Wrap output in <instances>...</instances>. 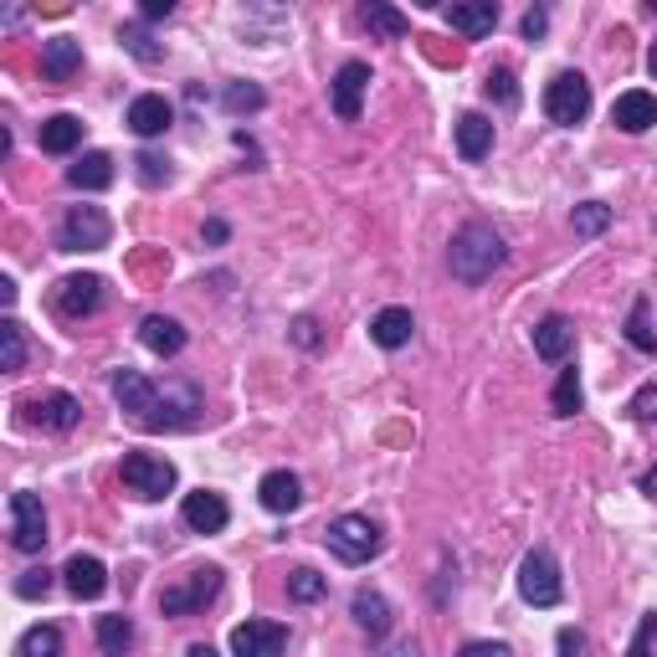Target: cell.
<instances>
[{"mask_svg":"<svg viewBox=\"0 0 657 657\" xmlns=\"http://www.w3.org/2000/svg\"><path fill=\"white\" fill-rule=\"evenodd\" d=\"M114 396H119V406L129 411L139 432H180V427H191L201 417V390L195 386H185V380L154 386L129 365L114 370Z\"/></svg>","mask_w":657,"mask_h":657,"instance_id":"cell-1","label":"cell"},{"mask_svg":"<svg viewBox=\"0 0 657 657\" xmlns=\"http://www.w3.org/2000/svg\"><path fill=\"white\" fill-rule=\"evenodd\" d=\"M448 268L457 283L478 288L493 278V268H504V237L493 231L488 222H467L457 237H452V252H448Z\"/></svg>","mask_w":657,"mask_h":657,"instance_id":"cell-2","label":"cell"},{"mask_svg":"<svg viewBox=\"0 0 657 657\" xmlns=\"http://www.w3.org/2000/svg\"><path fill=\"white\" fill-rule=\"evenodd\" d=\"M114 237V222H108L104 206H73L57 226V252H98Z\"/></svg>","mask_w":657,"mask_h":657,"instance_id":"cell-3","label":"cell"},{"mask_svg":"<svg viewBox=\"0 0 657 657\" xmlns=\"http://www.w3.org/2000/svg\"><path fill=\"white\" fill-rule=\"evenodd\" d=\"M324 545L340 554L344 566H365V560L380 550V529H375L365 514H340V519L324 529Z\"/></svg>","mask_w":657,"mask_h":657,"instance_id":"cell-4","label":"cell"},{"mask_svg":"<svg viewBox=\"0 0 657 657\" xmlns=\"http://www.w3.org/2000/svg\"><path fill=\"white\" fill-rule=\"evenodd\" d=\"M216 591H222V570H216V566H201V570H191L185 581L164 585V591H160V612H164V616L206 612L211 601H216Z\"/></svg>","mask_w":657,"mask_h":657,"instance_id":"cell-5","label":"cell"},{"mask_svg":"<svg viewBox=\"0 0 657 657\" xmlns=\"http://www.w3.org/2000/svg\"><path fill=\"white\" fill-rule=\"evenodd\" d=\"M119 478L134 498L154 504V498H164V493L175 488V463H170V457H154V452H129L119 467Z\"/></svg>","mask_w":657,"mask_h":657,"instance_id":"cell-6","label":"cell"},{"mask_svg":"<svg viewBox=\"0 0 657 657\" xmlns=\"http://www.w3.org/2000/svg\"><path fill=\"white\" fill-rule=\"evenodd\" d=\"M519 596L529 606H560L566 585H560V566H554L550 550H529L519 560Z\"/></svg>","mask_w":657,"mask_h":657,"instance_id":"cell-7","label":"cell"},{"mask_svg":"<svg viewBox=\"0 0 657 657\" xmlns=\"http://www.w3.org/2000/svg\"><path fill=\"white\" fill-rule=\"evenodd\" d=\"M545 114H550V123H560V129H575V123L591 114V83H585L581 73L550 77V88H545Z\"/></svg>","mask_w":657,"mask_h":657,"instance_id":"cell-8","label":"cell"},{"mask_svg":"<svg viewBox=\"0 0 657 657\" xmlns=\"http://www.w3.org/2000/svg\"><path fill=\"white\" fill-rule=\"evenodd\" d=\"M11 545L21 554H42L46 545V508L36 493H11Z\"/></svg>","mask_w":657,"mask_h":657,"instance_id":"cell-9","label":"cell"},{"mask_svg":"<svg viewBox=\"0 0 657 657\" xmlns=\"http://www.w3.org/2000/svg\"><path fill=\"white\" fill-rule=\"evenodd\" d=\"M52 303H57L62 319H88V314H98V303H104V278H93V272L62 278V283L52 288Z\"/></svg>","mask_w":657,"mask_h":657,"instance_id":"cell-10","label":"cell"},{"mask_svg":"<svg viewBox=\"0 0 657 657\" xmlns=\"http://www.w3.org/2000/svg\"><path fill=\"white\" fill-rule=\"evenodd\" d=\"M288 627L283 622H241L231 627V657H283Z\"/></svg>","mask_w":657,"mask_h":657,"instance_id":"cell-11","label":"cell"},{"mask_svg":"<svg viewBox=\"0 0 657 657\" xmlns=\"http://www.w3.org/2000/svg\"><path fill=\"white\" fill-rule=\"evenodd\" d=\"M365 88H370V67H365V62H344L340 73H334L328 104H334V114H340L344 123L359 119V108H365Z\"/></svg>","mask_w":657,"mask_h":657,"instance_id":"cell-12","label":"cell"},{"mask_svg":"<svg viewBox=\"0 0 657 657\" xmlns=\"http://www.w3.org/2000/svg\"><path fill=\"white\" fill-rule=\"evenodd\" d=\"M180 514H185V524H191L195 535H222L226 529V519H231V508H226V498L222 493H185V508H180Z\"/></svg>","mask_w":657,"mask_h":657,"instance_id":"cell-13","label":"cell"},{"mask_svg":"<svg viewBox=\"0 0 657 657\" xmlns=\"http://www.w3.org/2000/svg\"><path fill=\"white\" fill-rule=\"evenodd\" d=\"M612 123L622 129V134H647L657 123V98L653 93H643V88H632V93H622L612 104Z\"/></svg>","mask_w":657,"mask_h":657,"instance_id":"cell-14","label":"cell"},{"mask_svg":"<svg viewBox=\"0 0 657 657\" xmlns=\"http://www.w3.org/2000/svg\"><path fill=\"white\" fill-rule=\"evenodd\" d=\"M170 123H175V108L164 104L160 93H139L134 104H129V129H134L139 139H160Z\"/></svg>","mask_w":657,"mask_h":657,"instance_id":"cell-15","label":"cell"},{"mask_svg":"<svg viewBox=\"0 0 657 657\" xmlns=\"http://www.w3.org/2000/svg\"><path fill=\"white\" fill-rule=\"evenodd\" d=\"M31 417H36L42 432H73L77 421H83V406H77V396H67V390H52L42 401H31Z\"/></svg>","mask_w":657,"mask_h":657,"instance_id":"cell-16","label":"cell"},{"mask_svg":"<svg viewBox=\"0 0 657 657\" xmlns=\"http://www.w3.org/2000/svg\"><path fill=\"white\" fill-rule=\"evenodd\" d=\"M62 575H67V591H73L77 601H98L108 591V570L98 554H73Z\"/></svg>","mask_w":657,"mask_h":657,"instance_id":"cell-17","label":"cell"},{"mask_svg":"<svg viewBox=\"0 0 657 657\" xmlns=\"http://www.w3.org/2000/svg\"><path fill=\"white\" fill-rule=\"evenodd\" d=\"M442 15H448L452 31H463V36H473V42L498 26V6H493V0H457V6H448Z\"/></svg>","mask_w":657,"mask_h":657,"instance_id":"cell-18","label":"cell"},{"mask_svg":"<svg viewBox=\"0 0 657 657\" xmlns=\"http://www.w3.org/2000/svg\"><path fill=\"white\" fill-rule=\"evenodd\" d=\"M575 349V324H570L566 314H550V319H539L535 328V355L539 359H550V365H560V359Z\"/></svg>","mask_w":657,"mask_h":657,"instance_id":"cell-19","label":"cell"},{"mask_svg":"<svg viewBox=\"0 0 657 657\" xmlns=\"http://www.w3.org/2000/svg\"><path fill=\"white\" fill-rule=\"evenodd\" d=\"M77 67H83V42H73V36L42 42V73L52 77V83H73Z\"/></svg>","mask_w":657,"mask_h":657,"instance_id":"cell-20","label":"cell"},{"mask_svg":"<svg viewBox=\"0 0 657 657\" xmlns=\"http://www.w3.org/2000/svg\"><path fill=\"white\" fill-rule=\"evenodd\" d=\"M36 144H42L46 154H73L77 144H83V119H77V114H52V119H42V129H36Z\"/></svg>","mask_w":657,"mask_h":657,"instance_id":"cell-21","label":"cell"},{"mask_svg":"<svg viewBox=\"0 0 657 657\" xmlns=\"http://www.w3.org/2000/svg\"><path fill=\"white\" fill-rule=\"evenodd\" d=\"M257 498H262V508H268V514H293V508L303 504V483L293 478V473H283V467H278V473H268V478L257 483Z\"/></svg>","mask_w":657,"mask_h":657,"instance_id":"cell-22","label":"cell"},{"mask_svg":"<svg viewBox=\"0 0 657 657\" xmlns=\"http://www.w3.org/2000/svg\"><path fill=\"white\" fill-rule=\"evenodd\" d=\"M411 334H417L411 309H380V314L370 319V340L380 344V349H401V344H411Z\"/></svg>","mask_w":657,"mask_h":657,"instance_id":"cell-23","label":"cell"},{"mask_svg":"<svg viewBox=\"0 0 657 657\" xmlns=\"http://www.w3.org/2000/svg\"><path fill=\"white\" fill-rule=\"evenodd\" d=\"M488 150H493V119L488 114H463L457 119V154L478 164Z\"/></svg>","mask_w":657,"mask_h":657,"instance_id":"cell-24","label":"cell"},{"mask_svg":"<svg viewBox=\"0 0 657 657\" xmlns=\"http://www.w3.org/2000/svg\"><path fill=\"white\" fill-rule=\"evenodd\" d=\"M139 340H144V349H154V355H180V349H185V328H180L175 319L150 314L139 324Z\"/></svg>","mask_w":657,"mask_h":657,"instance_id":"cell-25","label":"cell"},{"mask_svg":"<svg viewBox=\"0 0 657 657\" xmlns=\"http://www.w3.org/2000/svg\"><path fill=\"white\" fill-rule=\"evenodd\" d=\"M67 180H73L77 191H108V185H114V160H108L104 150H88L67 170Z\"/></svg>","mask_w":657,"mask_h":657,"instance_id":"cell-26","label":"cell"},{"mask_svg":"<svg viewBox=\"0 0 657 657\" xmlns=\"http://www.w3.org/2000/svg\"><path fill=\"white\" fill-rule=\"evenodd\" d=\"M349 612H355L359 632H370V637H386V632H390V606H386L380 591H355Z\"/></svg>","mask_w":657,"mask_h":657,"instance_id":"cell-27","label":"cell"},{"mask_svg":"<svg viewBox=\"0 0 657 657\" xmlns=\"http://www.w3.org/2000/svg\"><path fill=\"white\" fill-rule=\"evenodd\" d=\"M365 26L375 31V36H386V42H401L406 31H411V21H406L396 6H386V0H375V6H365Z\"/></svg>","mask_w":657,"mask_h":657,"instance_id":"cell-28","label":"cell"},{"mask_svg":"<svg viewBox=\"0 0 657 657\" xmlns=\"http://www.w3.org/2000/svg\"><path fill=\"white\" fill-rule=\"evenodd\" d=\"M98 647L108 657H123L134 647V622L129 616H98Z\"/></svg>","mask_w":657,"mask_h":657,"instance_id":"cell-29","label":"cell"},{"mask_svg":"<svg viewBox=\"0 0 657 657\" xmlns=\"http://www.w3.org/2000/svg\"><path fill=\"white\" fill-rule=\"evenodd\" d=\"M581 401H585L581 375H575V370H560V380H554V396H550L554 417H575V411H581Z\"/></svg>","mask_w":657,"mask_h":657,"instance_id":"cell-30","label":"cell"},{"mask_svg":"<svg viewBox=\"0 0 657 657\" xmlns=\"http://www.w3.org/2000/svg\"><path fill=\"white\" fill-rule=\"evenodd\" d=\"M15 657H62V632L57 627H31L21 643H15Z\"/></svg>","mask_w":657,"mask_h":657,"instance_id":"cell-31","label":"cell"},{"mask_svg":"<svg viewBox=\"0 0 657 657\" xmlns=\"http://www.w3.org/2000/svg\"><path fill=\"white\" fill-rule=\"evenodd\" d=\"M21 365H26V334L15 319H6L0 324V370H21Z\"/></svg>","mask_w":657,"mask_h":657,"instance_id":"cell-32","label":"cell"},{"mask_svg":"<svg viewBox=\"0 0 657 657\" xmlns=\"http://www.w3.org/2000/svg\"><path fill=\"white\" fill-rule=\"evenodd\" d=\"M606 226H612V206H601V201L575 206V237H601Z\"/></svg>","mask_w":657,"mask_h":657,"instance_id":"cell-33","label":"cell"},{"mask_svg":"<svg viewBox=\"0 0 657 657\" xmlns=\"http://www.w3.org/2000/svg\"><path fill=\"white\" fill-rule=\"evenodd\" d=\"M627 340L643 349V355H653L657 349V334H653V324H647V299H637L632 303V319H627Z\"/></svg>","mask_w":657,"mask_h":657,"instance_id":"cell-34","label":"cell"},{"mask_svg":"<svg viewBox=\"0 0 657 657\" xmlns=\"http://www.w3.org/2000/svg\"><path fill=\"white\" fill-rule=\"evenodd\" d=\"M324 591H328V581L319 570H293L288 575V596L293 601H324Z\"/></svg>","mask_w":657,"mask_h":657,"instance_id":"cell-35","label":"cell"},{"mask_svg":"<svg viewBox=\"0 0 657 657\" xmlns=\"http://www.w3.org/2000/svg\"><path fill=\"white\" fill-rule=\"evenodd\" d=\"M262 104H268V93L257 88V83H231V88H226V108H231V114H257Z\"/></svg>","mask_w":657,"mask_h":657,"instance_id":"cell-36","label":"cell"},{"mask_svg":"<svg viewBox=\"0 0 657 657\" xmlns=\"http://www.w3.org/2000/svg\"><path fill=\"white\" fill-rule=\"evenodd\" d=\"M123 46H129L139 62H160V57H164V46H154L144 26H123Z\"/></svg>","mask_w":657,"mask_h":657,"instance_id":"cell-37","label":"cell"},{"mask_svg":"<svg viewBox=\"0 0 657 657\" xmlns=\"http://www.w3.org/2000/svg\"><path fill=\"white\" fill-rule=\"evenodd\" d=\"M483 93H488V98H498V104H504V108H514V104H519V88H514V73H508V67H498V73H488V83H483Z\"/></svg>","mask_w":657,"mask_h":657,"instance_id":"cell-38","label":"cell"},{"mask_svg":"<svg viewBox=\"0 0 657 657\" xmlns=\"http://www.w3.org/2000/svg\"><path fill=\"white\" fill-rule=\"evenodd\" d=\"M52 591V570H26L21 581H15V596L21 601H36V596H46Z\"/></svg>","mask_w":657,"mask_h":657,"instance_id":"cell-39","label":"cell"},{"mask_svg":"<svg viewBox=\"0 0 657 657\" xmlns=\"http://www.w3.org/2000/svg\"><path fill=\"white\" fill-rule=\"evenodd\" d=\"M139 180H144V185H164V180H170V160H164V154H139Z\"/></svg>","mask_w":657,"mask_h":657,"instance_id":"cell-40","label":"cell"},{"mask_svg":"<svg viewBox=\"0 0 657 657\" xmlns=\"http://www.w3.org/2000/svg\"><path fill=\"white\" fill-rule=\"evenodd\" d=\"M627 411H632L637 421H657V386H643V390H637Z\"/></svg>","mask_w":657,"mask_h":657,"instance_id":"cell-41","label":"cell"},{"mask_svg":"<svg viewBox=\"0 0 657 657\" xmlns=\"http://www.w3.org/2000/svg\"><path fill=\"white\" fill-rule=\"evenodd\" d=\"M653 637H657V616H643V627H637V637H632L627 657H653Z\"/></svg>","mask_w":657,"mask_h":657,"instance_id":"cell-42","label":"cell"},{"mask_svg":"<svg viewBox=\"0 0 657 657\" xmlns=\"http://www.w3.org/2000/svg\"><path fill=\"white\" fill-rule=\"evenodd\" d=\"M545 26H550V15L539 11V6H535V11H524V36H529V42H539V36H545Z\"/></svg>","mask_w":657,"mask_h":657,"instance_id":"cell-43","label":"cell"},{"mask_svg":"<svg viewBox=\"0 0 657 657\" xmlns=\"http://www.w3.org/2000/svg\"><path fill=\"white\" fill-rule=\"evenodd\" d=\"M585 653V637L575 627H560V657H581Z\"/></svg>","mask_w":657,"mask_h":657,"instance_id":"cell-44","label":"cell"},{"mask_svg":"<svg viewBox=\"0 0 657 657\" xmlns=\"http://www.w3.org/2000/svg\"><path fill=\"white\" fill-rule=\"evenodd\" d=\"M457 657H514V653H508L504 643H467Z\"/></svg>","mask_w":657,"mask_h":657,"instance_id":"cell-45","label":"cell"},{"mask_svg":"<svg viewBox=\"0 0 657 657\" xmlns=\"http://www.w3.org/2000/svg\"><path fill=\"white\" fill-rule=\"evenodd\" d=\"M170 11H175L170 0H144V11L139 15H144V21H160V15H170Z\"/></svg>","mask_w":657,"mask_h":657,"instance_id":"cell-46","label":"cell"},{"mask_svg":"<svg viewBox=\"0 0 657 657\" xmlns=\"http://www.w3.org/2000/svg\"><path fill=\"white\" fill-rule=\"evenodd\" d=\"M293 340H299V344H319L314 319H299V324H293Z\"/></svg>","mask_w":657,"mask_h":657,"instance_id":"cell-47","label":"cell"},{"mask_svg":"<svg viewBox=\"0 0 657 657\" xmlns=\"http://www.w3.org/2000/svg\"><path fill=\"white\" fill-rule=\"evenodd\" d=\"M386 657H417V643H411V637H406V643H396V647H390Z\"/></svg>","mask_w":657,"mask_h":657,"instance_id":"cell-48","label":"cell"},{"mask_svg":"<svg viewBox=\"0 0 657 657\" xmlns=\"http://www.w3.org/2000/svg\"><path fill=\"white\" fill-rule=\"evenodd\" d=\"M206 241H226V222H206Z\"/></svg>","mask_w":657,"mask_h":657,"instance_id":"cell-49","label":"cell"},{"mask_svg":"<svg viewBox=\"0 0 657 657\" xmlns=\"http://www.w3.org/2000/svg\"><path fill=\"white\" fill-rule=\"evenodd\" d=\"M185 657H216V647H206V643H195V647H191V653H185Z\"/></svg>","mask_w":657,"mask_h":657,"instance_id":"cell-50","label":"cell"},{"mask_svg":"<svg viewBox=\"0 0 657 657\" xmlns=\"http://www.w3.org/2000/svg\"><path fill=\"white\" fill-rule=\"evenodd\" d=\"M647 73H653V77H657V42H653V46H647Z\"/></svg>","mask_w":657,"mask_h":657,"instance_id":"cell-51","label":"cell"},{"mask_svg":"<svg viewBox=\"0 0 657 657\" xmlns=\"http://www.w3.org/2000/svg\"><path fill=\"white\" fill-rule=\"evenodd\" d=\"M643 488H647V493H653V498H657V467H653V473H647V478H643Z\"/></svg>","mask_w":657,"mask_h":657,"instance_id":"cell-52","label":"cell"},{"mask_svg":"<svg viewBox=\"0 0 657 657\" xmlns=\"http://www.w3.org/2000/svg\"><path fill=\"white\" fill-rule=\"evenodd\" d=\"M653 11H657V0H653Z\"/></svg>","mask_w":657,"mask_h":657,"instance_id":"cell-53","label":"cell"}]
</instances>
